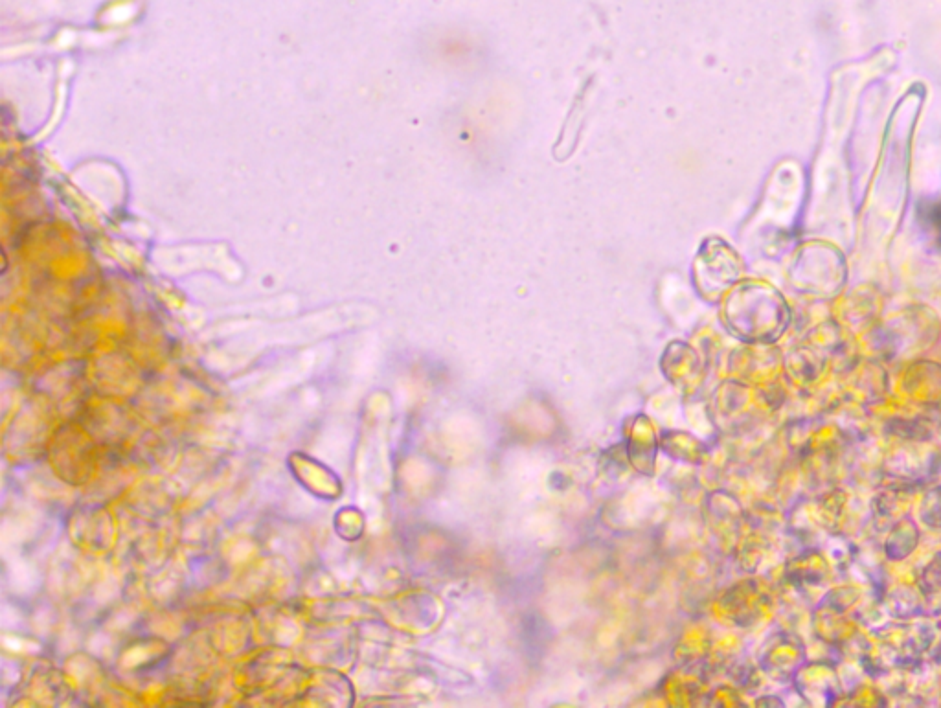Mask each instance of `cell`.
I'll return each mask as SVG.
<instances>
[{"instance_id": "obj_1", "label": "cell", "mask_w": 941, "mask_h": 708, "mask_svg": "<svg viewBox=\"0 0 941 708\" xmlns=\"http://www.w3.org/2000/svg\"><path fill=\"white\" fill-rule=\"evenodd\" d=\"M927 217H929L930 225L938 230L941 240V203L930 206L929 210H927Z\"/></svg>"}]
</instances>
